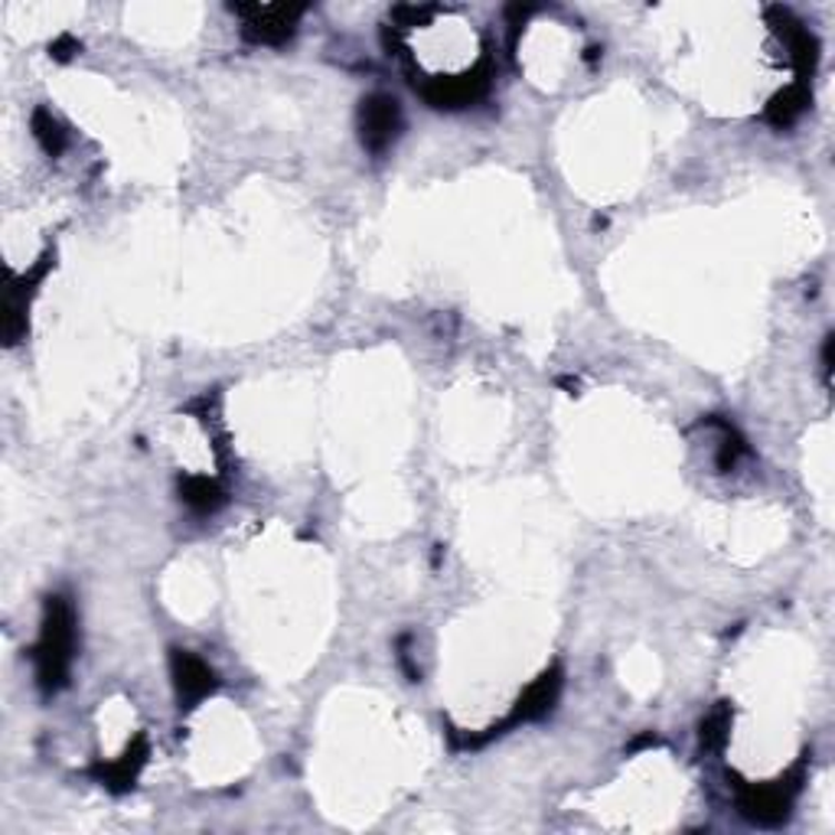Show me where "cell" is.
Here are the masks:
<instances>
[{
	"mask_svg": "<svg viewBox=\"0 0 835 835\" xmlns=\"http://www.w3.org/2000/svg\"><path fill=\"white\" fill-rule=\"evenodd\" d=\"M75 650V617L65 597H50L47 604V620H43V637L37 643V676L43 692H56L65 676Z\"/></svg>",
	"mask_w": 835,
	"mask_h": 835,
	"instance_id": "cell-1",
	"label": "cell"
},
{
	"mask_svg": "<svg viewBox=\"0 0 835 835\" xmlns=\"http://www.w3.org/2000/svg\"><path fill=\"white\" fill-rule=\"evenodd\" d=\"M402 131V112H399V102L389 99V95H369L359 109V134H362V144L372 151V154H382L389 144H395Z\"/></svg>",
	"mask_w": 835,
	"mask_h": 835,
	"instance_id": "cell-2",
	"label": "cell"
},
{
	"mask_svg": "<svg viewBox=\"0 0 835 835\" xmlns=\"http://www.w3.org/2000/svg\"><path fill=\"white\" fill-rule=\"evenodd\" d=\"M800 783H776V786H741L738 793V806L748 819L761 823V826H776L790 816V800L793 790Z\"/></svg>",
	"mask_w": 835,
	"mask_h": 835,
	"instance_id": "cell-3",
	"label": "cell"
},
{
	"mask_svg": "<svg viewBox=\"0 0 835 835\" xmlns=\"http://www.w3.org/2000/svg\"><path fill=\"white\" fill-rule=\"evenodd\" d=\"M245 17V37L255 43H285L295 33L303 7H236Z\"/></svg>",
	"mask_w": 835,
	"mask_h": 835,
	"instance_id": "cell-4",
	"label": "cell"
},
{
	"mask_svg": "<svg viewBox=\"0 0 835 835\" xmlns=\"http://www.w3.org/2000/svg\"><path fill=\"white\" fill-rule=\"evenodd\" d=\"M174 682H177L179 702H186V705L206 699V695L216 689L213 669H209L199 657L183 653V650H174Z\"/></svg>",
	"mask_w": 835,
	"mask_h": 835,
	"instance_id": "cell-5",
	"label": "cell"
},
{
	"mask_svg": "<svg viewBox=\"0 0 835 835\" xmlns=\"http://www.w3.org/2000/svg\"><path fill=\"white\" fill-rule=\"evenodd\" d=\"M558 689H561V672H558V669L545 672L538 682H533V685L526 689V695L519 699V705H516V712L509 718V724L536 721V718L548 715L551 705H555V699H558Z\"/></svg>",
	"mask_w": 835,
	"mask_h": 835,
	"instance_id": "cell-6",
	"label": "cell"
},
{
	"mask_svg": "<svg viewBox=\"0 0 835 835\" xmlns=\"http://www.w3.org/2000/svg\"><path fill=\"white\" fill-rule=\"evenodd\" d=\"M806 105H810V89L803 82H796L793 89H786L783 95H776L774 102H771L767 121L776 124V127H786V124H793V121L803 115Z\"/></svg>",
	"mask_w": 835,
	"mask_h": 835,
	"instance_id": "cell-7",
	"label": "cell"
},
{
	"mask_svg": "<svg viewBox=\"0 0 835 835\" xmlns=\"http://www.w3.org/2000/svg\"><path fill=\"white\" fill-rule=\"evenodd\" d=\"M144 757H147V744H144V741H137V744H134V748L121 757L118 764H112V767H99L95 774L102 776L109 786H115V790H127V786L137 780V771H141Z\"/></svg>",
	"mask_w": 835,
	"mask_h": 835,
	"instance_id": "cell-8",
	"label": "cell"
},
{
	"mask_svg": "<svg viewBox=\"0 0 835 835\" xmlns=\"http://www.w3.org/2000/svg\"><path fill=\"white\" fill-rule=\"evenodd\" d=\"M183 499L196 509V513H213V509H219L223 506V489L213 483V480L206 477H189L183 483Z\"/></svg>",
	"mask_w": 835,
	"mask_h": 835,
	"instance_id": "cell-9",
	"label": "cell"
},
{
	"mask_svg": "<svg viewBox=\"0 0 835 835\" xmlns=\"http://www.w3.org/2000/svg\"><path fill=\"white\" fill-rule=\"evenodd\" d=\"M728 724H731L728 709H718L715 715L702 724V748H705V751H718V748L724 744V738H728Z\"/></svg>",
	"mask_w": 835,
	"mask_h": 835,
	"instance_id": "cell-10",
	"label": "cell"
},
{
	"mask_svg": "<svg viewBox=\"0 0 835 835\" xmlns=\"http://www.w3.org/2000/svg\"><path fill=\"white\" fill-rule=\"evenodd\" d=\"M33 127H37V137H40V144L50 151V154H56L62 147V131L56 121L50 118L47 112H37V118H33Z\"/></svg>",
	"mask_w": 835,
	"mask_h": 835,
	"instance_id": "cell-11",
	"label": "cell"
}]
</instances>
